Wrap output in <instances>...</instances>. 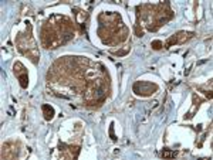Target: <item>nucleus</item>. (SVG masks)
Returning a JSON list of instances; mask_svg holds the SVG:
<instances>
[{"mask_svg": "<svg viewBox=\"0 0 213 160\" xmlns=\"http://www.w3.org/2000/svg\"><path fill=\"white\" fill-rule=\"evenodd\" d=\"M158 90V86L151 84V82H145V81H141V82H136L134 85V91L136 93H142V95H151L154 93V91Z\"/></svg>", "mask_w": 213, "mask_h": 160, "instance_id": "nucleus-1", "label": "nucleus"}, {"mask_svg": "<svg viewBox=\"0 0 213 160\" xmlns=\"http://www.w3.org/2000/svg\"><path fill=\"white\" fill-rule=\"evenodd\" d=\"M43 111H44L46 119H51L53 115H54V111H53L51 106H48V105H44V106H43Z\"/></svg>", "mask_w": 213, "mask_h": 160, "instance_id": "nucleus-2", "label": "nucleus"}, {"mask_svg": "<svg viewBox=\"0 0 213 160\" xmlns=\"http://www.w3.org/2000/svg\"><path fill=\"white\" fill-rule=\"evenodd\" d=\"M162 156H165V157H173V156H176V152H168V150H163V152H162Z\"/></svg>", "mask_w": 213, "mask_h": 160, "instance_id": "nucleus-3", "label": "nucleus"}]
</instances>
